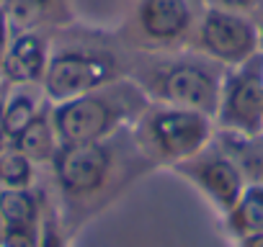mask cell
<instances>
[{
  "instance_id": "1",
  "label": "cell",
  "mask_w": 263,
  "mask_h": 247,
  "mask_svg": "<svg viewBox=\"0 0 263 247\" xmlns=\"http://www.w3.org/2000/svg\"><path fill=\"white\" fill-rule=\"evenodd\" d=\"M219 118L242 134L263 132V54L255 52L219 93Z\"/></svg>"
},
{
  "instance_id": "2",
  "label": "cell",
  "mask_w": 263,
  "mask_h": 247,
  "mask_svg": "<svg viewBox=\"0 0 263 247\" xmlns=\"http://www.w3.org/2000/svg\"><path fill=\"white\" fill-rule=\"evenodd\" d=\"M114 75V59L106 54L88 52H60L47 62L44 93L62 103L85 93H93Z\"/></svg>"
},
{
  "instance_id": "3",
  "label": "cell",
  "mask_w": 263,
  "mask_h": 247,
  "mask_svg": "<svg viewBox=\"0 0 263 247\" xmlns=\"http://www.w3.org/2000/svg\"><path fill=\"white\" fill-rule=\"evenodd\" d=\"M116 121V111L106 98L93 93L62 100L52 111V127L60 145H88L98 142Z\"/></svg>"
},
{
  "instance_id": "4",
  "label": "cell",
  "mask_w": 263,
  "mask_h": 247,
  "mask_svg": "<svg viewBox=\"0 0 263 247\" xmlns=\"http://www.w3.org/2000/svg\"><path fill=\"white\" fill-rule=\"evenodd\" d=\"M52 162L60 186L72 196H85L103 186L111 157L103 145L88 142V145H60Z\"/></svg>"
},
{
  "instance_id": "5",
  "label": "cell",
  "mask_w": 263,
  "mask_h": 247,
  "mask_svg": "<svg viewBox=\"0 0 263 247\" xmlns=\"http://www.w3.org/2000/svg\"><path fill=\"white\" fill-rule=\"evenodd\" d=\"M150 132L163 155L183 160L196 155L209 139V118L194 108L160 111L150 121Z\"/></svg>"
},
{
  "instance_id": "6",
  "label": "cell",
  "mask_w": 263,
  "mask_h": 247,
  "mask_svg": "<svg viewBox=\"0 0 263 247\" xmlns=\"http://www.w3.org/2000/svg\"><path fill=\"white\" fill-rule=\"evenodd\" d=\"M201 44L209 54L222 62H245L255 54L258 31L250 21L227 13V11H209L201 24Z\"/></svg>"
},
{
  "instance_id": "7",
  "label": "cell",
  "mask_w": 263,
  "mask_h": 247,
  "mask_svg": "<svg viewBox=\"0 0 263 247\" xmlns=\"http://www.w3.org/2000/svg\"><path fill=\"white\" fill-rule=\"evenodd\" d=\"M163 95L171 98L176 106L194 108L201 113H212L219 108V88L206 70L181 65L165 72L163 77Z\"/></svg>"
},
{
  "instance_id": "8",
  "label": "cell",
  "mask_w": 263,
  "mask_h": 247,
  "mask_svg": "<svg viewBox=\"0 0 263 247\" xmlns=\"http://www.w3.org/2000/svg\"><path fill=\"white\" fill-rule=\"evenodd\" d=\"M47 47L39 34L24 31L8 42L3 57H0V75L11 85H34L44 80L47 72Z\"/></svg>"
},
{
  "instance_id": "9",
  "label": "cell",
  "mask_w": 263,
  "mask_h": 247,
  "mask_svg": "<svg viewBox=\"0 0 263 247\" xmlns=\"http://www.w3.org/2000/svg\"><path fill=\"white\" fill-rule=\"evenodd\" d=\"M191 175L224 211H230L242 193V175L227 157H206L191 168Z\"/></svg>"
},
{
  "instance_id": "10",
  "label": "cell",
  "mask_w": 263,
  "mask_h": 247,
  "mask_svg": "<svg viewBox=\"0 0 263 247\" xmlns=\"http://www.w3.org/2000/svg\"><path fill=\"white\" fill-rule=\"evenodd\" d=\"M140 24L153 39H176L189 29L191 13L186 0H142Z\"/></svg>"
},
{
  "instance_id": "11",
  "label": "cell",
  "mask_w": 263,
  "mask_h": 247,
  "mask_svg": "<svg viewBox=\"0 0 263 247\" xmlns=\"http://www.w3.org/2000/svg\"><path fill=\"white\" fill-rule=\"evenodd\" d=\"M57 134H54V127H52V118L47 113L39 111V116L29 123V127L11 142L16 150H21L31 162H47L54 157L57 152Z\"/></svg>"
},
{
  "instance_id": "12",
  "label": "cell",
  "mask_w": 263,
  "mask_h": 247,
  "mask_svg": "<svg viewBox=\"0 0 263 247\" xmlns=\"http://www.w3.org/2000/svg\"><path fill=\"white\" fill-rule=\"evenodd\" d=\"M0 216L6 227H39V201L29 188H0Z\"/></svg>"
},
{
  "instance_id": "13",
  "label": "cell",
  "mask_w": 263,
  "mask_h": 247,
  "mask_svg": "<svg viewBox=\"0 0 263 247\" xmlns=\"http://www.w3.org/2000/svg\"><path fill=\"white\" fill-rule=\"evenodd\" d=\"M230 227L240 237L263 232V186L242 188L237 203L230 209Z\"/></svg>"
},
{
  "instance_id": "14",
  "label": "cell",
  "mask_w": 263,
  "mask_h": 247,
  "mask_svg": "<svg viewBox=\"0 0 263 247\" xmlns=\"http://www.w3.org/2000/svg\"><path fill=\"white\" fill-rule=\"evenodd\" d=\"M36 116H39V108H36L34 95H31L26 88L13 90V93L8 95V100L3 103V123H6L8 139L13 142Z\"/></svg>"
},
{
  "instance_id": "15",
  "label": "cell",
  "mask_w": 263,
  "mask_h": 247,
  "mask_svg": "<svg viewBox=\"0 0 263 247\" xmlns=\"http://www.w3.org/2000/svg\"><path fill=\"white\" fill-rule=\"evenodd\" d=\"M34 180V162L8 145L0 152V188H29Z\"/></svg>"
},
{
  "instance_id": "16",
  "label": "cell",
  "mask_w": 263,
  "mask_h": 247,
  "mask_svg": "<svg viewBox=\"0 0 263 247\" xmlns=\"http://www.w3.org/2000/svg\"><path fill=\"white\" fill-rule=\"evenodd\" d=\"M47 6H49V0H6L0 11H3L6 24L11 29L24 34V31H31L42 21Z\"/></svg>"
},
{
  "instance_id": "17",
  "label": "cell",
  "mask_w": 263,
  "mask_h": 247,
  "mask_svg": "<svg viewBox=\"0 0 263 247\" xmlns=\"http://www.w3.org/2000/svg\"><path fill=\"white\" fill-rule=\"evenodd\" d=\"M42 229L39 227H6V237L0 247H39Z\"/></svg>"
},
{
  "instance_id": "18",
  "label": "cell",
  "mask_w": 263,
  "mask_h": 247,
  "mask_svg": "<svg viewBox=\"0 0 263 247\" xmlns=\"http://www.w3.org/2000/svg\"><path fill=\"white\" fill-rule=\"evenodd\" d=\"M242 247H263V232L242 237Z\"/></svg>"
},
{
  "instance_id": "19",
  "label": "cell",
  "mask_w": 263,
  "mask_h": 247,
  "mask_svg": "<svg viewBox=\"0 0 263 247\" xmlns=\"http://www.w3.org/2000/svg\"><path fill=\"white\" fill-rule=\"evenodd\" d=\"M8 132H6V123H3V106H0V152L8 147Z\"/></svg>"
},
{
  "instance_id": "20",
  "label": "cell",
  "mask_w": 263,
  "mask_h": 247,
  "mask_svg": "<svg viewBox=\"0 0 263 247\" xmlns=\"http://www.w3.org/2000/svg\"><path fill=\"white\" fill-rule=\"evenodd\" d=\"M214 3H219L224 8H248L253 0H214Z\"/></svg>"
},
{
  "instance_id": "21",
  "label": "cell",
  "mask_w": 263,
  "mask_h": 247,
  "mask_svg": "<svg viewBox=\"0 0 263 247\" xmlns=\"http://www.w3.org/2000/svg\"><path fill=\"white\" fill-rule=\"evenodd\" d=\"M258 36H260V47H263V29H260V34H258Z\"/></svg>"
}]
</instances>
